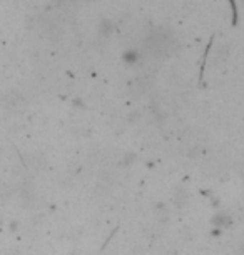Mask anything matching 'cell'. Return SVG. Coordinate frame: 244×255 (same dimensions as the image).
<instances>
[{"instance_id":"obj_1","label":"cell","mask_w":244,"mask_h":255,"mask_svg":"<svg viewBox=\"0 0 244 255\" xmlns=\"http://www.w3.org/2000/svg\"><path fill=\"white\" fill-rule=\"evenodd\" d=\"M174 37L167 30H162V28H152L146 35V47L156 55H166L167 52L174 49Z\"/></svg>"}]
</instances>
